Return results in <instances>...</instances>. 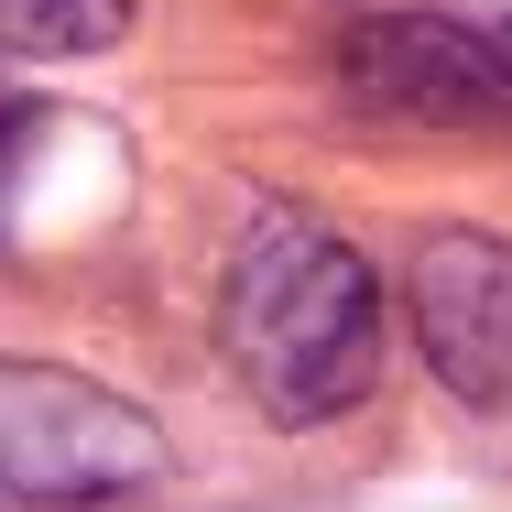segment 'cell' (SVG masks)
<instances>
[{"label": "cell", "instance_id": "6da1fadb", "mask_svg": "<svg viewBox=\"0 0 512 512\" xmlns=\"http://www.w3.org/2000/svg\"><path fill=\"white\" fill-rule=\"evenodd\" d=\"M218 349L251 382V404L273 425H327L371 393L382 371V295L371 262L295 207H262L229 251V295H218Z\"/></svg>", "mask_w": 512, "mask_h": 512}, {"label": "cell", "instance_id": "7a4b0ae2", "mask_svg": "<svg viewBox=\"0 0 512 512\" xmlns=\"http://www.w3.org/2000/svg\"><path fill=\"white\" fill-rule=\"evenodd\" d=\"M153 414L120 404L88 371L55 360H0V491L22 502H109L153 480Z\"/></svg>", "mask_w": 512, "mask_h": 512}, {"label": "cell", "instance_id": "3957f363", "mask_svg": "<svg viewBox=\"0 0 512 512\" xmlns=\"http://www.w3.org/2000/svg\"><path fill=\"white\" fill-rule=\"evenodd\" d=\"M425 371L480 414H512V240L502 229H425L404 273Z\"/></svg>", "mask_w": 512, "mask_h": 512}, {"label": "cell", "instance_id": "277c9868", "mask_svg": "<svg viewBox=\"0 0 512 512\" xmlns=\"http://www.w3.org/2000/svg\"><path fill=\"white\" fill-rule=\"evenodd\" d=\"M338 88L382 120H491L512 99V55L436 11H371L338 33Z\"/></svg>", "mask_w": 512, "mask_h": 512}, {"label": "cell", "instance_id": "5b68a950", "mask_svg": "<svg viewBox=\"0 0 512 512\" xmlns=\"http://www.w3.org/2000/svg\"><path fill=\"white\" fill-rule=\"evenodd\" d=\"M120 33H131V0H0L11 55H99Z\"/></svg>", "mask_w": 512, "mask_h": 512}, {"label": "cell", "instance_id": "8992f818", "mask_svg": "<svg viewBox=\"0 0 512 512\" xmlns=\"http://www.w3.org/2000/svg\"><path fill=\"white\" fill-rule=\"evenodd\" d=\"M502 55H512V44H502Z\"/></svg>", "mask_w": 512, "mask_h": 512}]
</instances>
